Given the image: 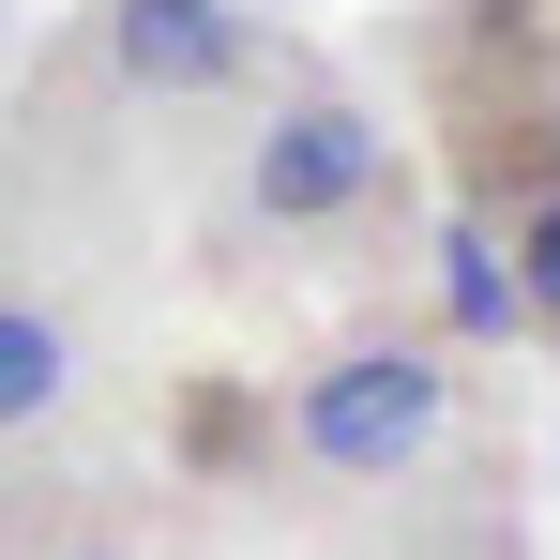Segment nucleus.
I'll return each mask as SVG.
<instances>
[{"mask_svg": "<svg viewBox=\"0 0 560 560\" xmlns=\"http://www.w3.org/2000/svg\"><path fill=\"white\" fill-rule=\"evenodd\" d=\"M0 560H183V546L121 469H92V440H61V455H0Z\"/></svg>", "mask_w": 560, "mask_h": 560, "instance_id": "39448f33", "label": "nucleus"}, {"mask_svg": "<svg viewBox=\"0 0 560 560\" xmlns=\"http://www.w3.org/2000/svg\"><path fill=\"white\" fill-rule=\"evenodd\" d=\"M106 409V303L77 258H0V455H61Z\"/></svg>", "mask_w": 560, "mask_h": 560, "instance_id": "20e7f679", "label": "nucleus"}, {"mask_svg": "<svg viewBox=\"0 0 560 560\" xmlns=\"http://www.w3.org/2000/svg\"><path fill=\"white\" fill-rule=\"evenodd\" d=\"M228 243H334V228H378L394 212V137H378L364 92L334 77H273L258 106H228Z\"/></svg>", "mask_w": 560, "mask_h": 560, "instance_id": "f03ea898", "label": "nucleus"}, {"mask_svg": "<svg viewBox=\"0 0 560 560\" xmlns=\"http://www.w3.org/2000/svg\"><path fill=\"white\" fill-rule=\"evenodd\" d=\"M77 92L121 106V121H212V106L273 92V46L243 31V0H92Z\"/></svg>", "mask_w": 560, "mask_h": 560, "instance_id": "7ed1b4c3", "label": "nucleus"}, {"mask_svg": "<svg viewBox=\"0 0 560 560\" xmlns=\"http://www.w3.org/2000/svg\"><path fill=\"white\" fill-rule=\"evenodd\" d=\"M500 288H515V303L560 334V183H530V197H515V228H500Z\"/></svg>", "mask_w": 560, "mask_h": 560, "instance_id": "423d86ee", "label": "nucleus"}, {"mask_svg": "<svg viewBox=\"0 0 560 560\" xmlns=\"http://www.w3.org/2000/svg\"><path fill=\"white\" fill-rule=\"evenodd\" d=\"M455 409H469V364L440 318H349L258 409V485L288 469V500H409L455 440Z\"/></svg>", "mask_w": 560, "mask_h": 560, "instance_id": "f257e3e1", "label": "nucleus"}]
</instances>
